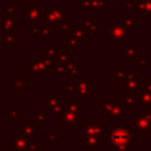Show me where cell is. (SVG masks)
I'll return each instance as SVG.
<instances>
[{
  "mask_svg": "<svg viewBox=\"0 0 151 151\" xmlns=\"http://www.w3.org/2000/svg\"><path fill=\"white\" fill-rule=\"evenodd\" d=\"M29 33L33 35V39L35 40H41V39H54L55 38V28L40 22L35 26L28 27Z\"/></svg>",
  "mask_w": 151,
  "mask_h": 151,
  "instance_id": "10",
  "label": "cell"
},
{
  "mask_svg": "<svg viewBox=\"0 0 151 151\" xmlns=\"http://www.w3.org/2000/svg\"><path fill=\"white\" fill-rule=\"evenodd\" d=\"M109 146L113 147L114 151H131L130 144L136 140V134L131 126L127 125H114L109 132Z\"/></svg>",
  "mask_w": 151,
  "mask_h": 151,
  "instance_id": "1",
  "label": "cell"
},
{
  "mask_svg": "<svg viewBox=\"0 0 151 151\" xmlns=\"http://www.w3.org/2000/svg\"><path fill=\"white\" fill-rule=\"evenodd\" d=\"M17 133L26 139H32L39 134V123L35 119H24L17 125Z\"/></svg>",
  "mask_w": 151,
  "mask_h": 151,
  "instance_id": "9",
  "label": "cell"
},
{
  "mask_svg": "<svg viewBox=\"0 0 151 151\" xmlns=\"http://www.w3.org/2000/svg\"><path fill=\"white\" fill-rule=\"evenodd\" d=\"M6 86H7V87H11V81H7V83H6Z\"/></svg>",
  "mask_w": 151,
  "mask_h": 151,
  "instance_id": "52",
  "label": "cell"
},
{
  "mask_svg": "<svg viewBox=\"0 0 151 151\" xmlns=\"http://www.w3.org/2000/svg\"><path fill=\"white\" fill-rule=\"evenodd\" d=\"M76 6L79 7L84 13H90L94 11L92 7V0H78L76 2Z\"/></svg>",
  "mask_w": 151,
  "mask_h": 151,
  "instance_id": "36",
  "label": "cell"
},
{
  "mask_svg": "<svg viewBox=\"0 0 151 151\" xmlns=\"http://www.w3.org/2000/svg\"><path fill=\"white\" fill-rule=\"evenodd\" d=\"M136 136H151V120L143 117L140 113L130 114V124Z\"/></svg>",
  "mask_w": 151,
  "mask_h": 151,
  "instance_id": "7",
  "label": "cell"
},
{
  "mask_svg": "<svg viewBox=\"0 0 151 151\" xmlns=\"http://www.w3.org/2000/svg\"><path fill=\"white\" fill-rule=\"evenodd\" d=\"M136 96L140 107H151V90L147 88L143 81H140L138 88L136 90Z\"/></svg>",
  "mask_w": 151,
  "mask_h": 151,
  "instance_id": "13",
  "label": "cell"
},
{
  "mask_svg": "<svg viewBox=\"0 0 151 151\" xmlns=\"http://www.w3.org/2000/svg\"><path fill=\"white\" fill-rule=\"evenodd\" d=\"M0 151H12L7 145H0Z\"/></svg>",
  "mask_w": 151,
  "mask_h": 151,
  "instance_id": "50",
  "label": "cell"
},
{
  "mask_svg": "<svg viewBox=\"0 0 151 151\" xmlns=\"http://www.w3.org/2000/svg\"><path fill=\"white\" fill-rule=\"evenodd\" d=\"M143 83L145 84V86H146L147 88H150V90H151V77H150V76H147Z\"/></svg>",
  "mask_w": 151,
  "mask_h": 151,
  "instance_id": "47",
  "label": "cell"
},
{
  "mask_svg": "<svg viewBox=\"0 0 151 151\" xmlns=\"http://www.w3.org/2000/svg\"><path fill=\"white\" fill-rule=\"evenodd\" d=\"M71 31H72V33H73L76 37H78L80 40L87 39L88 33L86 32V29H85L84 25L81 24V21H80V22H77V24H76V27H74V28H71Z\"/></svg>",
  "mask_w": 151,
  "mask_h": 151,
  "instance_id": "33",
  "label": "cell"
},
{
  "mask_svg": "<svg viewBox=\"0 0 151 151\" xmlns=\"http://www.w3.org/2000/svg\"><path fill=\"white\" fill-rule=\"evenodd\" d=\"M2 127V123H1V118H0V129Z\"/></svg>",
  "mask_w": 151,
  "mask_h": 151,
  "instance_id": "54",
  "label": "cell"
},
{
  "mask_svg": "<svg viewBox=\"0 0 151 151\" xmlns=\"http://www.w3.org/2000/svg\"><path fill=\"white\" fill-rule=\"evenodd\" d=\"M61 94L59 92H45L44 93V109L50 110L51 107L60 104Z\"/></svg>",
  "mask_w": 151,
  "mask_h": 151,
  "instance_id": "20",
  "label": "cell"
},
{
  "mask_svg": "<svg viewBox=\"0 0 151 151\" xmlns=\"http://www.w3.org/2000/svg\"><path fill=\"white\" fill-rule=\"evenodd\" d=\"M65 67H66V72H65L66 77H76V78H78L79 76H81V66L76 64V61L70 59L65 64Z\"/></svg>",
  "mask_w": 151,
  "mask_h": 151,
  "instance_id": "25",
  "label": "cell"
},
{
  "mask_svg": "<svg viewBox=\"0 0 151 151\" xmlns=\"http://www.w3.org/2000/svg\"><path fill=\"white\" fill-rule=\"evenodd\" d=\"M81 24L88 34L98 33V17H84L81 19Z\"/></svg>",
  "mask_w": 151,
  "mask_h": 151,
  "instance_id": "22",
  "label": "cell"
},
{
  "mask_svg": "<svg viewBox=\"0 0 151 151\" xmlns=\"http://www.w3.org/2000/svg\"><path fill=\"white\" fill-rule=\"evenodd\" d=\"M39 142L38 140H35V139H28V142H27V145H26V149H25V151H37V149L39 147Z\"/></svg>",
  "mask_w": 151,
  "mask_h": 151,
  "instance_id": "42",
  "label": "cell"
},
{
  "mask_svg": "<svg viewBox=\"0 0 151 151\" xmlns=\"http://www.w3.org/2000/svg\"><path fill=\"white\" fill-rule=\"evenodd\" d=\"M61 46L59 44H45L44 45V54L51 59H55Z\"/></svg>",
  "mask_w": 151,
  "mask_h": 151,
  "instance_id": "28",
  "label": "cell"
},
{
  "mask_svg": "<svg viewBox=\"0 0 151 151\" xmlns=\"http://www.w3.org/2000/svg\"><path fill=\"white\" fill-rule=\"evenodd\" d=\"M65 34H66V37H65V42H66V47H67V48H70L71 51H72V50H78V51H80V50L83 48L81 40H80L78 37H76V35L72 33V31H68V32L65 33Z\"/></svg>",
  "mask_w": 151,
  "mask_h": 151,
  "instance_id": "23",
  "label": "cell"
},
{
  "mask_svg": "<svg viewBox=\"0 0 151 151\" xmlns=\"http://www.w3.org/2000/svg\"><path fill=\"white\" fill-rule=\"evenodd\" d=\"M134 63H136L137 66H139V68H140L143 72H145V71L147 70V66H151V60L147 59V57L144 55V54H142V53H140L139 57L134 60Z\"/></svg>",
  "mask_w": 151,
  "mask_h": 151,
  "instance_id": "34",
  "label": "cell"
},
{
  "mask_svg": "<svg viewBox=\"0 0 151 151\" xmlns=\"http://www.w3.org/2000/svg\"><path fill=\"white\" fill-rule=\"evenodd\" d=\"M124 9H125V12H130V13L136 12L134 2H133V1H126V2L124 4Z\"/></svg>",
  "mask_w": 151,
  "mask_h": 151,
  "instance_id": "44",
  "label": "cell"
},
{
  "mask_svg": "<svg viewBox=\"0 0 151 151\" xmlns=\"http://www.w3.org/2000/svg\"><path fill=\"white\" fill-rule=\"evenodd\" d=\"M11 88L13 93H27L28 92V77L24 76L22 71H18L11 80Z\"/></svg>",
  "mask_w": 151,
  "mask_h": 151,
  "instance_id": "12",
  "label": "cell"
},
{
  "mask_svg": "<svg viewBox=\"0 0 151 151\" xmlns=\"http://www.w3.org/2000/svg\"><path fill=\"white\" fill-rule=\"evenodd\" d=\"M45 7L40 6L39 1H27V5L22 7V21L28 27L35 26L42 21Z\"/></svg>",
  "mask_w": 151,
  "mask_h": 151,
  "instance_id": "3",
  "label": "cell"
},
{
  "mask_svg": "<svg viewBox=\"0 0 151 151\" xmlns=\"http://www.w3.org/2000/svg\"><path fill=\"white\" fill-rule=\"evenodd\" d=\"M4 1H6V0H0V2H4Z\"/></svg>",
  "mask_w": 151,
  "mask_h": 151,
  "instance_id": "55",
  "label": "cell"
},
{
  "mask_svg": "<svg viewBox=\"0 0 151 151\" xmlns=\"http://www.w3.org/2000/svg\"><path fill=\"white\" fill-rule=\"evenodd\" d=\"M37 151H51V146L48 145V146H40L39 145V147L37 149Z\"/></svg>",
  "mask_w": 151,
  "mask_h": 151,
  "instance_id": "49",
  "label": "cell"
},
{
  "mask_svg": "<svg viewBox=\"0 0 151 151\" xmlns=\"http://www.w3.org/2000/svg\"><path fill=\"white\" fill-rule=\"evenodd\" d=\"M85 151H98V149H90V147H86Z\"/></svg>",
  "mask_w": 151,
  "mask_h": 151,
  "instance_id": "51",
  "label": "cell"
},
{
  "mask_svg": "<svg viewBox=\"0 0 151 151\" xmlns=\"http://www.w3.org/2000/svg\"><path fill=\"white\" fill-rule=\"evenodd\" d=\"M44 139H45V142H48V145L50 146H54L57 144V142H59L61 139V136L54 133L53 131L45 130L44 131Z\"/></svg>",
  "mask_w": 151,
  "mask_h": 151,
  "instance_id": "31",
  "label": "cell"
},
{
  "mask_svg": "<svg viewBox=\"0 0 151 151\" xmlns=\"http://www.w3.org/2000/svg\"><path fill=\"white\" fill-rule=\"evenodd\" d=\"M119 22H120L122 25H124L125 27L130 28V29L136 26V19L131 15L130 12H125V14L119 18Z\"/></svg>",
  "mask_w": 151,
  "mask_h": 151,
  "instance_id": "32",
  "label": "cell"
},
{
  "mask_svg": "<svg viewBox=\"0 0 151 151\" xmlns=\"http://www.w3.org/2000/svg\"><path fill=\"white\" fill-rule=\"evenodd\" d=\"M28 139L21 137L20 134L15 133L12 136V138L9 140H7L6 145L12 150V151H25L26 145H27Z\"/></svg>",
  "mask_w": 151,
  "mask_h": 151,
  "instance_id": "18",
  "label": "cell"
},
{
  "mask_svg": "<svg viewBox=\"0 0 151 151\" xmlns=\"http://www.w3.org/2000/svg\"><path fill=\"white\" fill-rule=\"evenodd\" d=\"M140 81H142L140 77L136 76L133 79H131V80H129V81H126V83H124V84H122V85H119V86H120L122 88H124L125 91H136V90L138 88Z\"/></svg>",
  "mask_w": 151,
  "mask_h": 151,
  "instance_id": "30",
  "label": "cell"
},
{
  "mask_svg": "<svg viewBox=\"0 0 151 151\" xmlns=\"http://www.w3.org/2000/svg\"><path fill=\"white\" fill-rule=\"evenodd\" d=\"M140 114L151 120V107H140Z\"/></svg>",
  "mask_w": 151,
  "mask_h": 151,
  "instance_id": "45",
  "label": "cell"
},
{
  "mask_svg": "<svg viewBox=\"0 0 151 151\" xmlns=\"http://www.w3.org/2000/svg\"><path fill=\"white\" fill-rule=\"evenodd\" d=\"M122 100H123V105H124L125 109H129V110L136 109V104H138L136 91H125L124 97L122 98Z\"/></svg>",
  "mask_w": 151,
  "mask_h": 151,
  "instance_id": "24",
  "label": "cell"
},
{
  "mask_svg": "<svg viewBox=\"0 0 151 151\" xmlns=\"http://www.w3.org/2000/svg\"><path fill=\"white\" fill-rule=\"evenodd\" d=\"M110 6V0H92V7L97 12H103L104 8Z\"/></svg>",
  "mask_w": 151,
  "mask_h": 151,
  "instance_id": "39",
  "label": "cell"
},
{
  "mask_svg": "<svg viewBox=\"0 0 151 151\" xmlns=\"http://www.w3.org/2000/svg\"><path fill=\"white\" fill-rule=\"evenodd\" d=\"M130 28L125 27L120 22H110L109 24V44H120L124 45L127 39H130Z\"/></svg>",
  "mask_w": 151,
  "mask_h": 151,
  "instance_id": "6",
  "label": "cell"
},
{
  "mask_svg": "<svg viewBox=\"0 0 151 151\" xmlns=\"http://www.w3.org/2000/svg\"><path fill=\"white\" fill-rule=\"evenodd\" d=\"M45 1H46V2H53L54 0H45Z\"/></svg>",
  "mask_w": 151,
  "mask_h": 151,
  "instance_id": "53",
  "label": "cell"
},
{
  "mask_svg": "<svg viewBox=\"0 0 151 151\" xmlns=\"http://www.w3.org/2000/svg\"><path fill=\"white\" fill-rule=\"evenodd\" d=\"M52 72L55 73L57 76H65V72H66L65 64H61V63H58V61L54 60V65H53Z\"/></svg>",
  "mask_w": 151,
  "mask_h": 151,
  "instance_id": "41",
  "label": "cell"
},
{
  "mask_svg": "<svg viewBox=\"0 0 151 151\" xmlns=\"http://www.w3.org/2000/svg\"><path fill=\"white\" fill-rule=\"evenodd\" d=\"M28 77H50L51 71L41 63L38 54L33 55V59L28 60Z\"/></svg>",
  "mask_w": 151,
  "mask_h": 151,
  "instance_id": "11",
  "label": "cell"
},
{
  "mask_svg": "<svg viewBox=\"0 0 151 151\" xmlns=\"http://www.w3.org/2000/svg\"><path fill=\"white\" fill-rule=\"evenodd\" d=\"M79 118L73 114L72 112H68V111H65L63 112V116L60 117L59 122H60V125H63L66 130L68 131H76L77 130V126L79 125Z\"/></svg>",
  "mask_w": 151,
  "mask_h": 151,
  "instance_id": "14",
  "label": "cell"
},
{
  "mask_svg": "<svg viewBox=\"0 0 151 151\" xmlns=\"http://www.w3.org/2000/svg\"><path fill=\"white\" fill-rule=\"evenodd\" d=\"M0 118H1V111H0Z\"/></svg>",
  "mask_w": 151,
  "mask_h": 151,
  "instance_id": "56",
  "label": "cell"
},
{
  "mask_svg": "<svg viewBox=\"0 0 151 151\" xmlns=\"http://www.w3.org/2000/svg\"><path fill=\"white\" fill-rule=\"evenodd\" d=\"M76 85H77V81H76V80H74V81H70V83H67V84L65 85V88H66V91H67L68 93H72V92L76 91Z\"/></svg>",
  "mask_w": 151,
  "mask_h": 151,
  "instance_id": "46",
  "label": "cell"
},
{
  "mask_svg": "<svg viewBox=\"0 0 151 151\" xmlns=\"http://www.w3.org/2000/svg\"><path fill=\"white\" fill-rule=\"evenodd\" d=\"M11 14H17V6L14 1H7L6 5L1 7V17L11 15Z\"/></svg>",
  "mask_w": 151,
  "mask_h": 151,
  "instance_id": "35",
  "label": "cell"
},
{
  "mask_svg": "<svg viewBox=\"0 0 151 151\" xmlns=\"http://www.w3.org/2000/svg\"><path fill=\"white\" fill-rule=\"evenodd\" d=\"M18 29V14L1 17V32H11Z\"/></svg>",
  "mask_w": 151,
  "mask_h": 151,
  "instance_id": "19",
  "label": "cell"
},
{
  "mask_svg": "<svg viewBox=\"0 0 151 151\" xmlns=\"http://www.w3.org/2000/svg\"><path fill=\"white\" fill-rule=\"evenodd\" d=\"M70 57H71V50L70 48H65V50H60L57 58L54 59L55 61L58 63H61V64H66L68 60H70Z\"/></svg>",
  "mask_w": 151,
  "mask_h": 151,
  "instance_id": "37",
  "label": "cell"
},
{
  "mask_svg": "<svg viewBox=\"0 0 151 151\" xmlns=\"http://www.w3.org/2000/svg\"><path fill=\"white\" fill-rule=\"evenodd\" d=\"M81 145L84 147L98 149L104 145V137L93 136V134H83L81 136Z\"/></svg>",
  "mask_w": 151,
  "mask_h": 151,
  "instance_id": "16",
  "label": "cell"
},
{
  "mask_svg": "<svg viewBox=\"0 0 151 151\" xmlns=\"http://www.w3.org/2000/svg\"><path fill=\"white\" fill-rule=\"evenodd\" d=\"M125 72H126V70H125V66L124 65H116L113 67V80L117 81V83H119L123 79Z\"/></svg>",
  "mask_w": 151,
  "mask_h": 151,
  "instance_id": "38",
  "label": "cell"
},
{
  "mask_svg": "<svg viewBox=\"0 0 151 151\" xmlns=\"http://www.w3.org/2000/svg\"><path fill=\"white\" fill-rule=\"evenodd\" d=\"M1 44L2 45H17L18 44V32H1Z\"/></svg>",
  "mask_w": 151,
  "mask_h": 151,
  "instance_id": "27",
  "label": "cell"
},
{
  "mask_svg": "<svg viewBox=\"0 0 151 151\" xmlns=\"http://www.w3.org/2000/svg\"><path fill=\"white\" fill-rule=\"evenodd\" d=\"M65 17H66V7H64V6H53V7L45 6L44 18H42L41 22H44L53 28H58Z\"/></svg>",
  "mask_w": 151,
  "mask_h": 151,
  "instance_id": "5",
  "label": "cell"
},
{
  "mask_svg": "<svg viewBox=\"0 0 151 151\" xmlns=\"http://www.w3.org/2000/svg\"><path fill=\"white\" fill-rule=\"evenodd\" d=\"M76 94L80 99H91L93 97V77L79 76L76 78Z\"/></svg>",
  "mask_w": 151,
  "mask_h": 151,
  "instance_id": "8",
  "label": "cell"
},
{
  "mask_svg": "<svg viewBox=\"0 0 151 151\" xmlns=\"http://www.w3.org/2000/svg\"><path fill=\"white\" fill-rule=\"evenodd\" d=\"M119 54L124 57V59L126 61H134L139 54H140V51L136 47L134 44H124L123 45V48L119 51Z\"/></svg>",
  "mask_w": 151,
  "mask_h": 151,
  "instance_id": "17",
  "label": "cell"
},
{
  "mask_svg": "<svg viewBox=\"0 0 151 151\" xmlns=\"http://www.w3.org/2000/svg\"><path fill=\"white\" fill-rule=\"evenodd\" d=\"M79 125L81 126L83 134L105 137L110 132V126L105 124L103 119H80Z\"/></svg>",
  "mask_w": 151,
  "mask_h": 151,
  "instance_id": "4",
  "label": "cell"
},
{
  "mask_svg": "<svg viewBox=\"0 0 151 151\" xmlns=\"http://www.w3.org/2000/svg\"><path fill=\"white\" fill-rule=\"evenodd\" d=\"M58 28H59L63 33H67L68 31H71V28H72V18H70V17H65L64 20L61 21V24L59 25Z\"/></svg>",
  "mask_w": 151,
  "mask_h": 151,
  "instance_id": "40",
  "label": "cell"
},
{
  "mask_svg": "<svg viewBox=\"0 0 151 151\" xmlns=\"http://www.w3.org/2000/svg\"><path fill=\"white\" fill-rule=\"evenodd\" d=\"M13 1H14V4H15L17 7H21V6H24V4L27 2L28 0H13Z\"/></svg>",
  "mask_w": 151,
  "mask_h": 151,
  "instance_id": "48",
  "label": "cell"
},
{
  "mask_svg": "<svg viewBox=\"0 0 151 151\" xmlns=\"http://www.w3.org/2000/svg\"><path fill=\"white\" fill-rule=\"evenodd\" d=\"M63 109L65 111L72 112L79 119H81V99L80 98H66L63 103Z\"/></svg>",
  "mask_w": 151,
  "mask_h": 151,
  "instance_id": "15",
  "label": "cell"
},
{
  "mask_svg": "<svg viewBox=\"0 0 151 151\" xmlns=\"http://www.w3.org/2000/svg\"><path fill=\"white\" fill-rule=\"evenodd\" d=\"M136 12L142 18H151V0H139L134 2Z\"/></svg>",
  "mask_w": 151,
  "mask_h": 151,
  "instance_id": "21",
  "label": "cell"
},
{
  "mask_svg": "<svg viewBox=\"0 0 151 151\" xmlns=\"http://www.w3.org/2000/svg\"><path fill=\"white\" fill-rule=\"evenodd\" d=\"M97 113L107 120H124L125 107L122 98H98Z\"/></svg>",
  "mask_w": 151,
  "mask_h": 151,
  "instance_id": "2",
  "label": "cell"
},
{
  "mask_svg": "<svg viewBox=\"0 0 151 151\" xmlns=\"http://www.w3.org/2000/svg\"><path fill=\"white\" fill-rule=\"evenodd\" d=\"M134 77H136V72L134 71H126L125 74H124V77H123V79L119 81V85H122V84H124V83L133 79Z\"/></svg>",
  "mask_w": 151,
  "mask_h": 151,
  "instance_id": "43",
  "label": "cell"
},
{
  "mask_svg": "<svg viewBox=\"0 0 151 151\" xmlns=\"http://www.w3.org/2000/svg\"><path fill=\"white\" fill-rule=\"evenodd\" d=\"M24 117V110L20 107H9L6 110V118L8 120H21Z\"/></svg>",
  "mask_w": 151,
  "mask_h": 151,
  "instance_id": "29",
  "label": "cell"
},
{
  "mask_svg": "<svg viewBox=\"0 0 151 151\" xmlns=\"http://www.w3.org/2000/svg\"><path fill=\"white\" fill-rule=\"evenodd\" d=\"M33 114H34V119L39 124H44V125L51 124V116H50V113L46 112L45 109H34Z\"/></svg>",
  "mask_w": 151,
  "mask_h": 151,
  "instance_id": "26",
  "label": "cell"
}]
</instances>
